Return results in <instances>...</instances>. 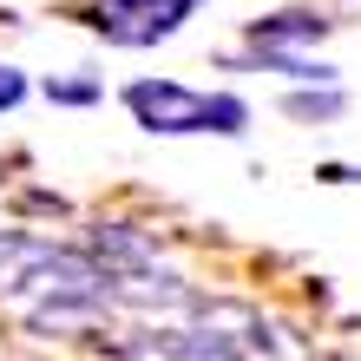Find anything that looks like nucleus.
<instances>
[{
	"mask_svg": "<svg viewBox=\"0 0 361 361\" xmlns=\"http://www.w3.org/2000/svg\"><path fill=\"white\" fill-rule=\"evenodd\" d=\"M125 105L145 132L158 138H197V132H217V138H243L250 132V105L237 92H190L178 79H132L125 86Z\"/></svg>",
	"mask_w": 361,
	"mask_h": 361,
	"instance_id": "obj_1",
	"label": "nucleus"
},
{
	"mask_svg": "<svg viewBox=\"0 0 361 361\" xmlns=\"http://www.w3.org/2000/svg\"><path fill=\"white\" fill-rule=\"evenodd\" d=\"M204 0H105V13L92 27L112 39V47H152V39H171Z\"/></svg>",
	"mask_w": 361,
	"mask_h": 361,
	"instance_id": "obj_2",
	"label": "nucleus"
},
{
	"mask_svg": "<svg viewBox=\"0 0 361 361\" xmlns=\"http://www.w3.org/2000/svg\"><path fill=\"white\" fill-rule=\"evenodd\" d=\"M322 33H335V20L315 13V7H283V13L250 20V39H263V47H309V39H322Z\"/></svg>",
	"mask_w": 361,
	"mask_h": 361,
	"instance_id": "obj_3",
	"label": "nucleus"
},
{
	"mask_svg": "<svg viewBox=\"0 0 361 361\" xmlns=\"http://www.w3.org/2000/svg\"><path fill=\"white\" fill-rule=\"evenodd\" d=\"M342 86H302V92H289L283 99V112L289 118H302V125H329V118H342Z\"/></svg>",
	"mask_w": 361,
	"mask_h": 361,
	"instance_id": "obj_4",
	"label": "nucleus"
},
{
	"mask_svg": "<svg viewBox=\"0 0 361 361\" xmlns=\"http://www.w3.org/2000/svg\"><path fill=\"white\" fill-rule=\"evenodd\" d=\"M47 99L53 105H92L99 99V79H47Z\"/></svg>",
	"mask_w": 361,
	"mask_h": 361,
	"instance_id": "obj_5",
	"label": "nucleus"
},
{
	"mask_svg": "<svg viewBox=\"0 0 361 361\" xmlns=\"http://www.w3.org/2000/svg\"><path fill=\"white\" fill-rule=\"evenodd\" d=\"M20 99H27V73H13V66H0V112H13Z\"/></svg>",
	"mask_w": 361,
	"mask_h": 361,
	"instance_id": "obj_6",
	"label": "nucleus"
}]
</instances>
